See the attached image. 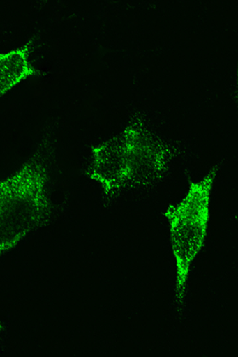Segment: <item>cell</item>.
Here are the masks:
<instances>
[{"label":"cell","mask_w":238,"mask_h":357,"mask_svg":"<svg viewBox=\"0 0 238 357\" xmlns=\"http://www.w3.org/2000/svg\"><path fill=\"white\" fill-rule=\"evenodd\" d=\"M47 182V172L38 163H28L0 181V255L13 250L48 217Z\"/></svg>","instance_id":"obj_1"},{"label":"cell","mask_w":238,"mask_h":357,"mask_svg":"<svg viewBox=\"0 0 238 357\" xmlns=\"http://www.w3.org/2000/svg\"><path fill=\"white\" fill-rule=\"evenodd\" d=\"M216 171L200 182L191 183L187 195L178 206L170 204L165 215L177 267V291L182 298L191 264L202 249L210 218V198Z\"/></svg>","instance_id":"obj_2"},{"label":"cell","mask_w":238,"mask_h":357,"mask_svg":"<svg viewBox=\"0 0 238 357\" xmlns=\"http://www.w3.org/2000/svg\"><path fill=\"white\" fill-rule=\"evenodd\" d=\"M90 178L109 194L135 178V170L123 142H103L92 149Z\"/></svg>","instance_id":"obj_3"},{"label":"cell","mask_w":238,"mask_h":357,"mask_svg":"<svg viewBox=\"0 0 238 357\" xmlns=\"http://www.w3.org/2000/svg\"><path fill=\"white\" fill-rule=\"evenodd\" d=\"M29 45L0 54V97L23 80L34 76L36 70L29 60Z\"/></svg>","instance_id":"obj_4"},{"label":"cell","mask_w":238,"mask_h":357,"mask_svg":"<svg viewBox=\"0 0 238 357\" xmlns=\"http://www.w3.org/2000/svg\"><path fill=\"white\" fill-rule=\"evenodd\" d=\"M3 329V325L0 324V331H2Z\"/></svg>","instance_id":"obj_5"}]
</instances>
